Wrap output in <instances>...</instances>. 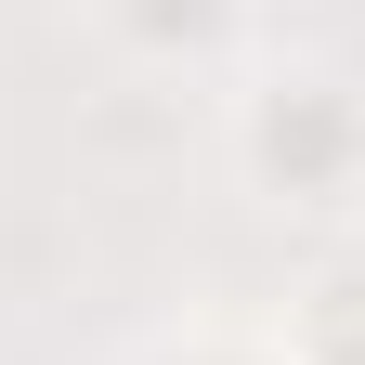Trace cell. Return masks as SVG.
I'll return each mask as SVG.
<instances>
[{
    "label": "cell",
    "instance_id": "3957f363",
    "mask_svg": "<svg viewBox=\"0 0 365 365\" xmlns=\"http://www.w3.org/2000/svg\"><path fill=\"white\" fill-rule=\"evenodd\" d=\"M287 365H365V261H327L287 300Z\"/></svg>",
    "mask_w": 365,
    "mask_h": 365
},
{
    "label": "cell",
    "instance_id": "7a4b0ae2",
    "mask_svg": "<svg viewBox=\"0 0 365 365\" xmlns=\"http://www.w3.org/2000/svg\"><path fill=\"white\" fill-rule=\"evenodd\" d=\"M144 66H222V53H248V26H261V0H91Z\"/></svg>",
    "mask_w": 365,
    "mask_h": 365
},
{
    "label": "cell",
    "instance_id": "6da1fadb",
    "mask_svg": "<svg viewBox=\"0 0 365 365\" xmlns=\"http://www.w3.org/2000/svg\"><path fill=\"white\" fill-rule=\"evenodd\" d=\"M235 170L274 209H313V222L365 209V78H339V66H261L235 91Z\"/></svg>",
    "mask_w": 365,
    "mask_h": 365
}]
</instances>
